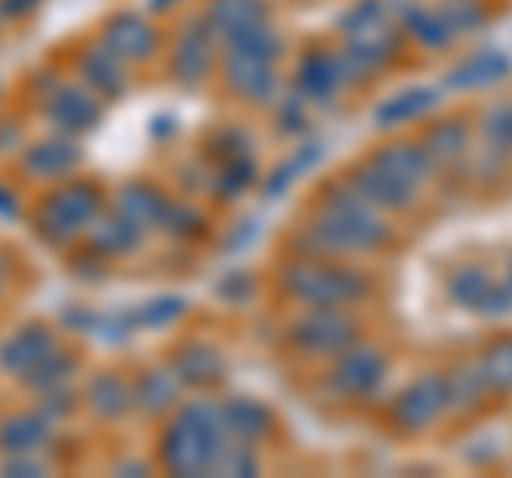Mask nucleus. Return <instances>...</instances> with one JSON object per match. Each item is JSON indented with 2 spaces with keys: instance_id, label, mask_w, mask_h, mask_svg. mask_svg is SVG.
<instances>
[{
  "instance_id": "27",
  "label": "nucleus",
  "mask_w": 512,
  "mask_h": 478,
  "mask_svg": "<svg viewBox=\"0 0 512 478\" xmlns=\"http://www.w3.org/2000/svg\"><path fill=\"white\" fill-rule=\"evenodd\" d=\"M141 393H146L150 402H171L175 385H171V380H158V385H154V376H150V380H146V389H141Z\"/></svg>"
},
{
  "instance_id": "8",
  "label": "nucleus",
  "mask_w": 512,
  "mask_h": 478,
  "mask_svg": "<svg viewBox=\"0 0 512 478\" xmlns=\"http://www.w3.org/2000/svg\"><path fill=\"white\" fill-rule=\"evenodd\" d=\"M448 295L457 299L461 308H474V312H512V291L508 286H495L487 269L466 265L448 278Z\"/></svg>"
},
{
  "instance_id": "2",
  "label": "nucleus",
  "mask_w": 512,
  "mask_h": 478,
  "mask_svg": "<svg viewBox=\"0 0 512 478\" xmlns=\"http://www.w3.org/2000/svg\"><path fill=\"white\" fill-rule=\"evenodd\" d=\"M222 419H218V406H192L184 410L175 427L167 432V466L180 470V474H201V470H214V457L222 449Z\"/></svg>"
},
{
  "instance_id": "20",
  "label": "nucleus",
  "mask_w": 512,
  "mask_h": 478,
  "mask_svg": "<svg viewBox=\"0 0 512 478\" xmlns=\"http://www.w3.org/2000/svg\"><path fill=\"white\" fill-rule=\"evenodd\" d=\"M210 60H214V35H210V26H197V30H188V39L180 43V77H205V69H210Z\"/></svg>"
},
{
  "instance_id": "16",
  "label": "nucleus",
  "mask_w": 512,
  "mask_h": 478,
  "mask_svg": "<svg viewBox=\"0 0 512 478\" xmlns=\"http://www.w3.org/2000/svg\"><path fill=\"white\" fill-rule=\"evenodd\" d=\"M423 154H427V163L431 167H461V158H466V124H457V120H448L440 124V129H431L427 141H423Z\"/></svg>"
},
{
  "instance_id": "7",
  "label": "nucleus",
  "mask_w": 512,
  "mask_h": 478,
  "mask_svg": "<svg viewBox=\"0 0 512 478\" xmlns=\"http://www.w3.org/2000/svg\"><path fill=\"white\" fill-rule=\"evenodd\" d=\"M448 410V393H444V376H419L397 393L393 402V423L402 432H423Z\"/></svg>"
},
{
  "instance_id": "5",
  "label": "nucleus",
  "mask_w": 512,
  "mask_h": 478,
  "mask_svg": "<svg viewBox=\"0 0 512 478\" xmlns=\"http://www.w3.org/2000/svg\"><path fill=\"white\" fill-rule=\"evenodd\" d=\"M355 321L342 312V308H312L303 321L291 325V342L308 355H338L355 342Z\"/></svg>"
},
{
  "instance_id": "4",
  "label": "nucleus",
  "mask_w": 512,
  "mask_h": 478,
  "mask_svg": "<svg viewBox=\"0 0 512 478\" xmlns=\"http://www.w3.org/2000/svg\"><path fill=\"white\" fill-rule=\"evenodd\" d=\"M384 372H389V359H384L376 346H363V342L355 346L350 342L342 350V359L333 363L329 389L342 393V397H372L384 385Z\"/></svg>"
},
{
  "instance_id": "18",
  "label": "nucleus",
  "mask_w": 512,
  "mask_h": 478,
  "mask_svg": "<svg viewBox=\"0 0 512 478\" xmlns=\"http://www.w3.org/2000/svg\"><path fill=\"white\" fill-rule=\"evenodd\" d=\"M107 43H111V52H116V60H137L154 47V30L141 18H120L116 26H111Z\"/></svg>"
},
{
  "instance_id": "19",
  "label": "nucleus",
  "mask_w": 512,
  "mask_h": 478,
  "mask_svg": "<svg viewBox=\"0 0 512 478\" xmlns=\"http://www.w3.org/2000/svg\"><path fill=\"white\" fill-rule=\"evenodd\" d=\"M436 107V94H431L427 86H414V90H406V94H397L393 103H384L380 111H376V120L389 129V124H406V120H419V116H427V111Z\"/></svg>"
},
{
  "instance_id": "26",
  "label": "nucleus",
  "mask_w": 512,
  "mask_h": 478,
  "mask_svg": "<svg viewBox=\"0 0 512 478\" xmlns=\"http://www.w3.org/2000/svg\"><path fill=\"white\" fill-rule=\"evenodd\" d=\"M94 402H99V410H107V414H116V410H124V389H120V380H111V376H103L99 385H94Z\"/></svg>"
},
{
  "instance_id": "1",
  "label": "nucleus",
  "mask_w": 512,
  "mask_h": 478,
  "mask_svg": "<svg viewBox=\"0 0 512 478\" xmlns=\"http://www.w3.org/2000/svg\"><path fill=\"white\" fill-rule=\"evenodd\" d=\"M325 205L316 210L312 218V239H299V252H316V257H325V252H367V248H380L389 227L376 218V205H367L355 184L350 180H338L325 188Z\"/></svg>"
},
{
  "instance_id": "21",
  "label": "nucleus",
  "mask_w": 512,
  "mask_h": 478,
  "mask_svg": "<svg viewBox=\"0 0 512 478\" xmlns=\"http://www.w3.org/2000/svg\"><path fill=\"white\" fill-rule=\"evenodd\" d=\"M406 30L427 47L453 43V30H448V22L440 18V9H406Z\"/></svg>"
},
{
  "instance_id": "10",
  "label": "nucleus",
  "mask_w": 512,
  "mask_h": 478,
  "mask_svg": "<svg viewBox=\"0 0 512 478\" xmlns=\"http://www.w3.org/2000/svg\"><path fill=\"white\" fill-rule=\"evenodd\" d=\"M350 184H355V193L367 201V205H376V210H402V205H410V188H402L393 180L389 171H380L372 158H367L363 167L350 171Z\"/></svg>"
},
{
  "instance_id": "25",
  "label": "nucleus",
  "mask_w": 512,
  "mask_h": 478,
  "mask_svg": "<svg viewBox=\"0 0 512 478\" xmlns=\"http://www.w3.org/2000/svg\"><path fill=\"white\" fill-rule=\"evenodd\" d=\"M483 129H487V141H491L495 150H512V103H495V107H487Z\"/></svg>"
},
{
  "instance_id": "22",
  "label": "nucleus",
  "mask_w": 512,
  "mask_h": 478,
  "mask_svg": "<svg viewBox=\"0 0 512 478\" xmlns=\"http://www.w3.org/2000/svg\"><path fill=\"white\" fill-rule=\"evenodd\" d=\"M478 363H483V372H487V380H491V389H500V393L512 389V338L491 342Z\"/></svg>"
},
{
  "instance_id": "11",
  "label": "nucleus",
  "mask_w": 512,
  "mask_h": 478,
  "mask_svg": "<svg viewBox=\"0 0 512 478\" xmlns=\"http://www.w3.org/2000/svg\"><path fill=\"white\" fill-rule=\"evenodd\" d=\"M372 163H376L380 171H389L397 184L410 188V193L423 184V175L431 171V163H427L423 146H410V141H397V146H384V150H376V154H372Z\"/></svg>"
},
{
  "instance_id": "23",
  "label": "nucleus",
  "mask_w": 512,
  "mask_h": 478,
  "mask_svg": "<svg viewBox=\"0 0 512 478\" xmlns=\"http://www.w3.org/2000/svg\"><path fill=\"white\" fill-rule=\"evenodd\" d=\"M180 376L184 380H192V385H205V380H214L218 372H222V359L214 355L210 346H188L184 355H180Z\"/></svg>"
},
{
  "instance_id": "15",
  "label": "nucleus",
  "mask_w": 512,
  "mask_h": 478,
  "mask_svg": "<svg viewBox=\"0 0 512 478\" xmlns=\"http://www.w3.org/2000/svg\"><path fill=\"white\" fill-rule=\"evenodd\" d=\"M504 77H508V56L504 52H478L461 69L448 73V86L453 90H478V86L504 82Z\"/></svg>"
},
{
  "instance_id": "24",
  "label": "nucleus",
  "mask_w": 512,
  "mask_h": 478,
  "mask_svg": "<svg viewBox=\"0 0 512 478\" xmlns=\"http://www.w3.org/2000/svg\"><path fill=\"white\" fill-rule=\"evenodd\" d=\"M440 18L448 22V30H453V35H461V30L483 26V22H487V9L478 5V0H453L448 9H440Z\"/></svg>"
},
{
  "instance_id": "9",
  "label": "nucleus",
  "mask_w": 512,
  "mask_h": 478,
  "mask_svg": "<svg viewBox=\"0 0 512 478\" xmlns=\"http://www.w3.org/2000/svg\"><path fill=\"white\" fill-rule=\"evenodd\" d=\"M222 73H227L231 90L244 94V99H252V103H265L269 94H274V86H278L274 60L252 56V52H239V47H227V65H222Z\"/></svg>"
},
{
  "instance_id": "6",
  "label": "nucleus",
  "mask_w": 512,
  "mask_h": 478,
  "mask_svg": "<svg viewBox=\"0 0 512 478\" xmlns=\"http://www.w3.org/2000/svg\"><path fill=\"white\" fill-rule=\"evenodd\" d=\"M342 30H346L350 47H359V52L376 56V60H389V52L397 47V30L402 26L389 18V5H384V0H363V5H355L346 13Z\"/></svg>"
},
{
  "instance_id": "14",
  "label": "nucleus",
  "mask_w": 512,
  "mask_h": 478,
  "mask_svg": "<svg viewBox=\"0 0 512 478\" xmlns=\"http://www.w3.org/2000/svg\"><path fill=\"white\" fill-rule=\"evenodd\" d=\"M444 393H448V406H457V410L483 406V397L491 393L483 363H457V368L444 376Z\"/></svg>"
},
{
  "instance_id": "13",
  "label": "nucleus",
  "mask_w": 512,
  "mask_h": 478,
  "mask_svg": "<svg viewBox=\"0 0 512 478\" xmlns=\"http://www.w3.org/2000/svg\"><path fill=\"white\" fill-rule=\"evenodd\" d=\"M342 86V60L329 56V52H312L308 60L299 65V90L308 94L312 103H329Z\"/></svg>"
},
{
  "instance_id": "17",
  "label": "nucleus",
  "mask_w": 512,
  "mask_h": 478,
  "mask_svg": "<svg viewBox=\"0 0 512 478\" xmlns=\"http://www.w3.org/2000/svg\"><path fill=\"white\" fill-rule=\"evenodd\" d=\"M256 22H265L261 0H214L210 5V26L222 39L235 35V30H244V26H256Z\"/></svg>"
},
{
  "instance_id": "3",
  "label": "nucleus",
  "mask_w": 512,
  "mask_h": 478,
  "mask_svg": "<svg viewBox=\"0 0 512 478\" xmlns=\"http://www.w3.org/2000/svg\"><path fill=\"white\" fill-rule=\"evenodd\" d=\"M282 282L295 299H303L312 308H346L372 295V282L363 274L342 269V265H325V261H295Z\"/></svg>"
},
{
  "instance_id": "12",
  "label": "nucleus",
  "mask_w": 512,
  "mask_h": 478,
  "mask_svg": "<svg viewBox=\"0 0 512 478\" xmlns=\"http://www.w3.org/2000/svg\"><path fill=\"white\" fill-rule=\"evenodd\" d=\"M218 419H222V432L239 444H256L274 427V414L261 402H227V406H218Z\"/></svg>"
}]
</instances>
